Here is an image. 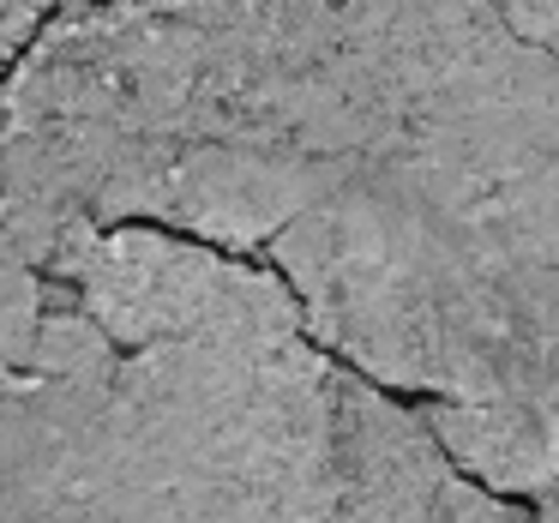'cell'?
Here are the masks:
<instances>
[{
    "instance_id": "cell-9",
    "label": "cell",
    "mask_w": 559,
    "mask_h": 523,
    "mask_svg": "<svg viewBox=\"0 0 559 523\" xmlns=\"http://www.w3.org/2000/svg\"><path fill=\"white\" fill-rule=\"evenodd\" d=\"M499 13L523 31L530 43H542L547 55H559V0H493Z\"/></svg>"
},
{
    "instance_id": "cell-4",
    "label": "cell",
    "mask_w": 559,
    "mask_h": 523,
    "mask_svg": "<svg viewBox=\"0 0 559 523\" xmlns=\"http://www.w3.org/2000/svg\"><path fill=\"white\" fill-rule=\"evenodd\" d=\"M337 373L313 331L121 349L127 523H325Z\"/></svg>"
},
{
    "instance_id": "cell-8",
    "label": "cell",
    "mask_w": 559,
    "mask_h": 523,
    "mask_svg": "<svg viewBox=\"0 0 559 523\" xmlns=\"http://www.w3.org/2000/svg\"><path fill=\"white\" fill-rule=\"evenodd\" d=\"M55 7H61V0H0V79H7V67L31 49V37L55 19Z\"/></svg>"
},
{
    "instance_id": "cell-3",
    "label": "cell",
    "mask_w": 559,
    "mask_h": 523,
    "mask_svg": "<svg viewBox=\"0 0 559 523\" xmlns=\"http://www.w3.org/2000/svg\"><path fill=\"white\" fill-rule=\"evenodd\" d=\"M373 163L559 265V55L493 0H343Z\"/></svg>"
},
{
    "instance_id": "cell-7",
    "label": "cell",
    "mask_w": 559,
    "mask_h": 523,
    "mask_svg": "<svg viewBox=\"0 0 559 523\" xmlns=\"http://www.w3.org/2000/svg\"><path fill=\"white\" fill-rule=\"evenodd\" d=\"M55 301V283L31 265L7 223V181H0V355H25L43 331V313Z\"/></svg>"
},
{
    "instance_id": "cell-6",
    "label": "cell",
    "mask_w": 559,
    "mask_h": 523,
    "mask_svg": "<svg viewBox=\"0 0 559 523\" xmlns=\"http://www.w3.org/2000/svg\"><path fill=\"white\" fill-rule=\"evenodd\" d=\"M325 523H542L535 506L481 487L457 469L421 409H403L385 385L337 373V494Z\"/></svg>"
},
{
    "instance_id": "cell-2",
    "label": "cell",
    "mask_w": 559,
    "mask_h": 523,
    "mask_svg": "<svg viewBox=\"0 0 559 523\" xmlns=\"http://www.w3.org/2000/svg\"><path fill=\"white\" fill-rule=\"evenodd\" d=\"M307 331L403 397L493 403L559 427V265L361 169L265 247Z\"/></svg>"
},
{
    "instance_id": "cell-5",
    "label": "cell",
    "mask_w": 559,
    "mask_h": 523,
    "mask_svg": "<svg viewBox=\"0 0 559 523\" xmlns=\"http://www.w3.org/2000/svg\"><path fill=\"white\" fill-rule=\"evenodd\" d=\"M43 277L73 295L121 349L307 331V307L283 271L247 265L235 259V247L163 223H103L73 235Z\"/></svg>"
},
{
    "instance_id": "cell-10",
    "label": "cell",
    "mask_w": 559,
    "mask_h": 523,
    "mask_svg": "<svg viewBox=\"0 0 559 523\" xmlns=\"http://www.w3.org/2000/svg\"><path fill=\"white\" fill-rule=\"evenodd\" d=\"M530 506H535V518H542V523H559V463H554V475H547V487L530 499Z\"/></svg>"
},
{
    "instance_id": "cell-1",
    "label": "cell",
    "mask_w": 559,
    "mask_h": 523,
    "mask_svg": "<svg viewBox=\"0 0 559 523\" xmlns=\"http://www.w3.org/2000/svg\"><path fill=\"white\" fill-rule=\"evenodd\" d=\"M367 163L343 0H61L0 79L7 223L37 271L139 217L259 253Z\"/></svg>"
}]
</instances>
